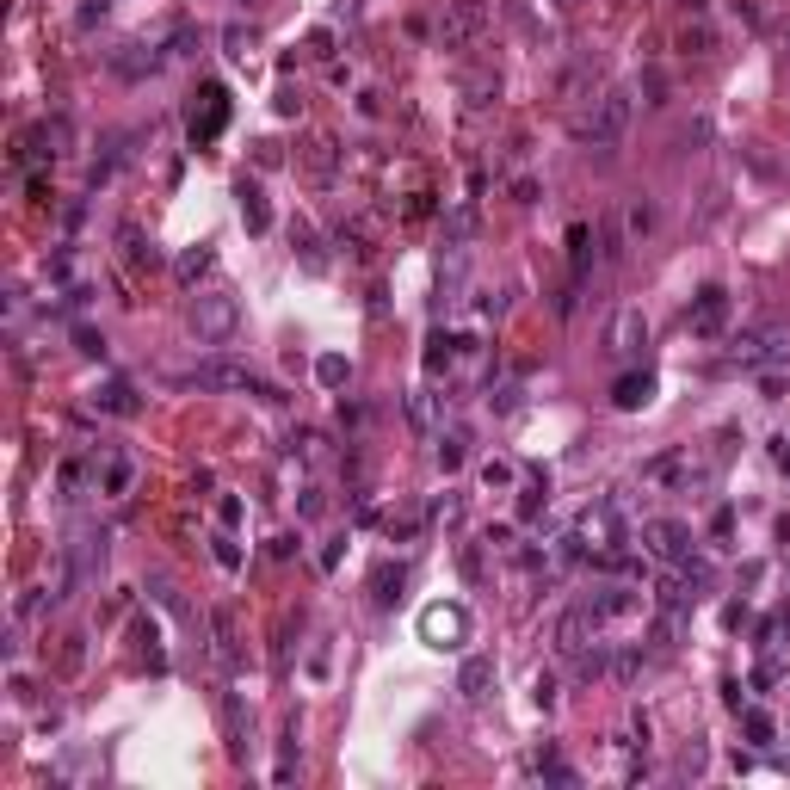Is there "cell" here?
Wrapping results in <instances>:
<instances>
[{"mask_svg":"<svg viewBox=\"0 0 790 790\" xmlns=\"http://www.w3.org/2000/svg\"><path fill=\"white\" fill-rule=\"evenodd\" d=\"M587 260H593V229H587V223H574V229H568V266H574V284L587 278Z\"/></svg>","mask_w":790,"mask_h":790,"instance_id":"obj_20","label":"cell"},{"mask_svg":"<svg viewBox=\"0 0 790 790\" xmlns=\"http://www.w3.org/2000/svg\"><path fill=\"white\" fill-rule=\"evenodd\" d=\"M587 618L605 630V624H630V618H642V593H624V587H605V593H593L587 599Z\"/></svg>","mask_w":790,"mask_h":790,"instance_id":"obj_13","label":"cell"},{"mask_svg":"<svg viewBox=\"0 0 790 790\" xmlns=\"http://www.w3.org/2000/svg\"><path fill=\"white\" fill-rule=\"evenodd\" d=\"M445 235H451V247H457V241H470V235H476V204H463V210H451V223H445Z\"/></svg>","mask_w":790,"mask_h":790,"instance_id":"obj_28","label":"cell"},{"mask_svg":"<svg viewBox=\"0 0 790 790\" xmlns=\"http://www.w3.org/2000/svg\"><path fill=\"white\" fill-rule=\"evenodd\" d=\"M488 686H494V655H470V661L457 667V692L470 698V704H482Z\"/></svg>","mask_w":790,"mask_h":790,"instance_id":"obj_15","label":"cell"},{"mask_svg":"<svg viewBox=\"0 0 790 790\" xmlns=\"http://www.w3.org/2000/svg\"><path fill=\"white\" fill-rule=\"evenodd\" d=\"M179 383H186V389H266V383L254 377V365H235V358H204V365L186 371ZM266 395H272V389H266ZM272 402H278V395H272Z\"/></svg>","mask_w":790,"mask_h":790,"instance_id":"obj_7","label":"cell"},{"mask_svg":"<svg viewBox=\"0 0 790 790\" xmlns=\"http://www.w3.org/2000/svg\"><path fill=\"white\" fill-rule=\"evenodd\" d=\"M87 476H99V470H87V463H81V457H68V463H62V470H56V488H62V500H75V494L87 488Z\"/></svg>","mask_w":790,"mask_h":790,"instance_id":"obj_24","label":"cell"},{"mask_svg":"<svg viewBox=\"0 0 790 790\" xmlns=\"http://www.w3.org/2000/svg\"><path fill=\"white\" fill-rule=\"evenodd\" d=\"M649 346V321H642V309H624L612 321V352H642Z\"/></svg>","mask_w":790,"mask_h":790,"instance_id":"obj_17","label":"cell"},{"mask_svg":"<svg viewBox=\"0 0 790 790\" xmlns=\"http://www.w3.org/2000/svg\"><path fill=\"white\" fill-rule=\"evenodd\" d=\"M210 260H217V254H210V241H198V247H192V254H179V266H173V278H179V284H198V278L210 272Z\"/></svg>","mask_w":790,"mask_h":790,"instance_id":"obj_21","label":"cell"},{"mask_svg":"<svg viewBox=\"0 0 790 790\" xmlns=\"http://www.w3.org/2000/svg\"><path fill=\"white\" fill-rule=\"evenodd\" d=\"M679 50H686V56H710V50H716V38H710L704 25H686V31H679Z\"/></svg>","mask_w":790,"mask_h":790,"instance_id":"obj_30","label":"cell"},{"mask_svg":"<svg viewBox=\"0 0 790 790\" xmlns=\"http://www.w3.org/2000/svg\"><path fill=\"white\" fill-rule=\"evenodd\" d=\"M93 470H99L93 488H99L105 500H124V494L136 488V457H130V451H99V457H93Z\"/></svg>","mask_w":790,"mask_h":790,"instance_id":"obj_10","label":"cell"},{"mask_svg":"<svg viewBox=\"0 0 790 790\" xmlns=\"http://www.w3.org/2000/svg\"><path fill=\"white\" fill-rule=\"evenodd\" d=\"M217 562H223V568H241V550L229 544V537H217Z\"/></svg>","mask_w":790,"mask_h":790,"instance_id":"obj_42","label":"cell"},{"mask_svg":"<svg viewBox=\"0 0 790 790\" xmlns=\"http://www.w3.org/2000/svg\"><path fill=\"white\" fill-rule=\"evenodd\" d=\"M630 118H636V93L630 87H605L593 99V112L574 118V136H581L593 155H612L618 142H624V130H630Z\"/></svg>","mask_w":790,"mask_h":790,"instance_id":"obj_1","label":"cell"},{"mask_svg":"<svg viewBox=\"0 0 790 790\" xmlns=\"http://www.w3.org/2000/svg\"><path fill=\"white\" fill-rule=\"evenodd\" d=\"M463 457H470V433H463V426H451V433H439V470H457Z\"/></svg>","mask_w":790,"mask_h":790,"instance_id":"obj_23","label":"cell"},{"mask_svg":"<svg viewBox=\"0 0 790 790\" xmlns=\"http://www.w3.org/2000/svg\"><path fill=\"white\" fill-rule=\"evenodd\" d=\"M223 44H229V56H235V62H247V50H254V31L229 25V31H223Z\"/></svg>","mask_w":790,"mask_h":790,"instance_id":"obj_36","label":"cell"},{"mask_svg":"<svg viewBox=\"0 0 790 790\" xmlns=\"http://www.w3.org/2000/svg\"><path fill=\"white\" fill-rule=\"evenodd\" d=\"M587 87H593V68L581 62V68H568V75H562V87H556V99H562V105H574V99H581Z\"/></svg>","mask_w":790,"mask_h":790,"instance_id":"obj_26","label":"cell"},{"mask_svg":"<svg viewBox=\"0 0 790 790\" xmlns=\"http://www.w3.org/2000/svg\"><path fill=\"white\" fill-rule=\"evenodd\" d=\"M118 241H124V254H130V266H149V260H155V247H149V241H142V229H136V223H130V229H124Z\"/></svg>","mask_w":790,"mask_h":790,"instance_id":"obj_29","label":"cell"},{"mask_svg":"<svg viewBox=\"0 0 790 790\" xmlns=\"http://www.w3.org/2000/svg\"><path fill=\"white\" fill-rule=\"evenodd\" d=\"M229 124V87L223 81H204L198 99H192V112H186V136H192V149H204V142H217Z\"/></svg>","mask_w":790,"mask_h":790,"instance_id":"obj_5","label":"cell"},{"mask_svg":"<svg viewBox=\"0 0 790 790\" xmlns=\"http://www.w3.org/2000/svg\"><path fill=\"white\" fill-rule=\"evenodd\" d=\"M235 198H241V223H247V229H254V235H266V229H272V210H266V192L254 186V179H241V186H235Z\"/></svg>","mask_w":790,"mask_h":790,"instance_id":"obj_18","label":"cell"},{"mask_svg":"<svg viewBox=\"0 0 790 790\" xmlns=\"http://www.w3.org/2000/svg\"><path fill=\"white\" fill-rule=\"evenodd\" d=\"M217 519H223V525H241V500H235V494L217 500Z\"/></svg>","mask_w":790,"mask_h":790,"instance_id":"obj_41","label":"cell"},{"mask_svg":"<svg viewBox=\"0 0 790 790\" xmlns=\"http://www.w3.org/2000/svg\"><path fill=\"white\" fill-rule=\"evenodd\" d=\"M729 291H723V284H704V291L692 297V309H686V328L698 334V340H716V334H723L729 328Z\"/></svg>","mask_w":790,"mask_h":790,"instance_id":"obj_9","label":"cell"},{"mask_svg":"<svg viewBox=\"0 0 790 790\" xmlns=\"http://www.w3.org/2000/svg\"><path fill=\"white\" fill-rule=\"evenodd\" d=\"M587 642H599V624L587 618V605H574V612H562V624H556V649L574 661V655L587 649Z\"/></svg>","mask_w":790,"mask_h":790,"instance_id":"obj_14","label":"cell"},{"mask_svg":"<svg viewBox=\"0 0 790 790\" xmlns=\"http://www.w3.org/2000/svg\"><path fill=\"white\" fill-rule=\"evenodd\" d=\"M223 729H229V753H247V735H241V698H223Z\"/></svg>","mask_w":790,"mask_h":790,"instance_id":"obj_27","label":"cell"},{"mask_svg":"<svg viewBox=\"0 0 790 790\" xmlns=\"http://www.w3.org/2000/svg\"><path fill=\"white\" fill-rule=\"evenodd\" d=\"M729 358H735L741 371H772V365H784V358H790V328H784V321H766V328L741 334L729 346Z\"/></svg>","mask_w":790,"mask_h":790,"instance_id":"obj_4","label":"cell"},{"mask_svg":"<svg viewBox=\"0 0 790 790\" xmlns=\"http://www.w3.org/2000/svg\"><path fill=\"white\" fill-rule=\"evenodd\" d=\"M161 62H173L161 44H142V38H130L124 50H112V75H118V81H149Z\"/></svg>","mask_w":790,"mask_h":790,"instance_id":"obj_11","label":"cell"},{"mask_svg":"<svg viewBox=\"0 0 790 790\" xmlns=\"http://www.w3.org/2000/svg\"><path fill=\"white\" fill-rule=\"evenodd\" d=\"M642 661H649V655H642V649H624V655H618V679H624V686H630V679L642 673Z\"/></svg>","mask_w":790,"mask_h":790,"instance_id":"obj_38","label":"cell"},{"mask_svg":"<svg viewBox=\"0 0 790 790\" xmlns=\"http://www.w3.org/2000/svg\"><path fill=\"white\" fill-rule=\"evenodd\" d=\"M624 223H630V235L642 241V235H649V229H655V204H649V198H636V204H630V217H624Z\"/></svg>","mask_w":790,"mask_h":790,"instance_id":"obj_31","label":"cell"},{"mask_svg":"<svg viewBox=\"0 0 790 790\" xmlns=\"http://www.w3.org/2000/svg\"><path fill=\"white\" fill-rule=\"evenodd\" d=\"M463 636H470V605H426L420 612L426 649H463Z\"/></svg>","mask_w":790,"mask_h":790,"instance_id":"obj_6","label":"cell"},{"mask_svg":"<svg viewBox=\"0 0 790 790\" xmlns=\"http://www.w3.org/2000/svg\"><path fill=\"white\" fill-rule=\"evenodd\" d=\"M513 476H519V470H513L507 457H488V463H482V482H488V488H513Z\"/></svg>","mask_w":790,"mask_h":790,"instance_id":"obj_32","label":"cell"},{"mask_svg":"<svg viewBox=\"0 0 790 790\" xmlns=\"http://www.w3.org/2000/svg\"><path fill=\"white\" fill-rule=\"evenodd\" d=\"M741 723H747V735H753V741H772V735H778V729H772V716H766V710H753V704L741 710Z\"/></svg>","mask_w":790,"mask_h":790,"instance_id":"obj_33","label":"cell"},{"mask_svg":"<svg viewBox=\"0 0 790 790\" xmlns=\"http://www.w3.org/2000/svg\"><path fill=\"white\" fill-rule=\"evenodd\" d=\"M315 377L328 383V389H340V383H346V358H340V352H328V358L315 365Z\"/></svg>","mask_w":790,"mask_h":790,"instance_id":"obj_34","label":"cell"},{"mask_svg":"<svg viewBox=\"0 0 790 790\" xmlns=\"http://www.w3.org/2000/svg\"><path fill=\"white\" fill-rule=\"evenodd\" d=\"M482 25H488V7H482V0H451V7H445V25H439V38H445V44H476V38H482Z\"/></svg>","mask_w":790,"mask_h":790,"instance_id":"obj_12","label":"cell"},{"mask_svg":"<svg viewBox=\"0 0 790 790\" xmlns=\"http://www.w3.org/2000/svg\"><path fill=\"white\" fill-rule=\"evenodd\" d=\"M217 655H223V661H235V624H229L223 612H217Z\"/></svg>","mask_w":790,"mask_h":790,"instance_id":"obj_37","label":"cell"},{"mask_svg":"<svg viewBox=\"0 0 790 790\" xmlns=\"http://www.w3.org/2000/svg\"><path fill=\"white\" fill-rule=\"evenodd\" d=\"M408 414H414V426H439V408H433V395H408Z\"/></svg>","mask_w":790,"mask_h":790,"instance_id":"obj_35","label":"cell"},{"mask_svg":"<svg viewBox=\"0 0 790 790\" xmlns=\"http://www.w3.org/2000/svg\"><path fill=\"white\" fill-rule=\"evenodd\" d=\"M457 346H463V340H451V334H433V340H426V371L439 377V371L451 365V358H457Z\"/></svg>","mask_w":790,"mask_h":790,"instance_id":"obj_25","label":"cell"},{"mask_svg":"<svg viewBox=\"0 0 790 790\" xmlns=\"http://www.w3.org/2000/svg\"><path fill=\"white\" fill-rule=\"evenodd\" d=\"M93 408H99V414H112V420H130L142 402H136V389H130V383H99V389H93Z\"/></svg>","mask_w":790,"mask_h":790,"instance_id":"obj_16","label":"cell"},{"mask_svg":"<svg viewBox=\"0 0 790 790\" xmlns=\"http://www.w3.org/2000/svg\"><path fill=\"white\" fill-rule=\"evenodd\" d=\"M649 395H655V377H649V371H630V377H618V389H612V402H618L624 414H636L642 402H649Z\"/></svg>","mask_w":790,"mask_h":790,"instance_id":"obj_19","label":"cell"},{"mask_svg":"<svg viewBox=\"0 0 790 790\" xmlns=\"http://www.w3.org/2000/svg\"><path fill=\"white\" fill-rule=\"evenodd\" d=\"M303 161H309V173H315V179H334V167H340V149H334V142H328V136H315Z\"/></svg>","mask_w":790,"mask_h":790,"instance_id":"obj_22","label":"cell"},{"mask_svg":"<svg viewBox=\"0 0 790 790\" xmlns=\"http://www.w3.org/2000/svg\"><path fill=\"white\" fill-rule=\"evenodd\" d=\"M710 470H716V463H698L692 445H679V451H661L655 463H642V482H649V488H673V494H692V488L710 482Z\"/></svg>","mask_w":790,"mask_h":790,"instance_id":"obj_2","label":"cell"},{"mask_svg":"<svg viewBox=\"0 0 790 790\" xmlns=\"http://www.w3.org/2000/svg\"><path fill=\"white\" fill-rule=\"evenodd\" d=\"M75 340H81V352H87V358H105V340H99V334H93V328H81V334H75Z\"/></svg>","mask_w":790,"mask_h":790,"instance_id":"obj_40","label":"cell"},{"mask_svg":"<svg viewBox=\"0 0 790 790\" xmlns=\"http://www.w3.org/2000/svg\"><path fill=\"white\" fill-rule=\"evenodd\" d=\"M235 328H241V303H235L229 291L192 297V334H198V346H229Z\"/></svg>","mask_w":790,"mask_h":790,"instance_id":"obj_3","label":"cell"},{"mask_svg":"<svg viewBox=\"0 0 790 790\" xmlns=\"http://www.w3.org/2000/svg\"><path fill=\"white\" fill-rule=\"evenodd\" d=\"M531 698H537V704H544V710H550V704H556V679H550V673H537V686H531Z\"/></svg>","mask_w":790,"mask_h":790,"instance_id":"obj_39","label":"cell"},{"mask_svg":"<svg viewBox=\"0 0 790 790\" xmlns=\"http://www.w3.org/2000/svg\"><path fill=\"white\" fill-rule=\"evenodd\" d=\"M642 544H649V556L686 568L692 562V525H679V519H642Z\"/></svg>","mask_w":790,"mask_h":790,"instance_id":"obj_8","label":"cell"}]
</instances>
